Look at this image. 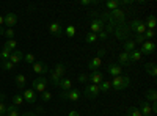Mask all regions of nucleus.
<instances>
[{
	"label": "nucleus",
	"mask_w": 157,
	"mask_h": 116,
	"mask_svg": "<svg viewBox=\"0 0 157 116\" xmlns=\"http://www.w3.org/2000/svg\"><path fill=\"white\" fill-rule=\"evenodd\" d=\"M130 83V79L127 75H118L112 80V88L116 89V91H121V89H126Z\"/></svg>",
	"instance_id": "1"
},
{
	"label": "nucleus",
	"mask_w": 157,
	"mask_h": 116,
	"mask_svg": "<svg viewBox=\"0 0 157 116\" xmlns=\"http://www.w3.org/2000/svg\"><path fill=\"white\" fill-rule=\"evenodd\" d=\"M82 96H83V94H82L80 89L72 88V89H69V91H63V93L60 94V99H61V100H72V102H78Z\"/></svg>",
	"instance_id": "2"
},
{
	"label": "nucleus",
	"mask_w": 157,
	"mask_h": 116,
	"mask_svg": "<svg viewBox=\"0 0 157 116\" xmlns=\"http://www.w3.org/2000/svg\"><path fill=\"white\" fill-rule=\"evenodd\" d=\"M113 33H115V36L118 38V39H124V41H127V38H129V35H130V28H129V24H121V25H116L115 27V30H113Z\"/></svg>",
	"instance_id": "3"
},
{
	"label": "nucleus",
	"mask_w": 157,
	"mask_h": 116,
	"mask_svg": "<svg viewBox=\"0 0 157 116\" xmlns=\"http://www.w3.org/2000/svg\"><path fill=\"white\" fill-rule=\"evenodd\" d=\"M33 91H38V93H44L46 88H47V77L44 75H39L38 79L33 80Z\"/></svg>",
	"instance_id": "4"
},
{
	"label": "nucleus",
	"mask_w": 157,
	"mask_h": 116,
	"mask_svg": "<svg viewBox=\"0 0 157 116\" xmlns=\"http://www.w3.org/2000/svg\"><path fill=\"white\" fill-rule=\"evenodd\" d=\"M129 28L130 32H135V35H143L146 32V27H145V22L140 21V19H135L129 24Z\"/></svg>",
	"instance_id": "5"
},
{
	"label": "nucleus",
	"mask_w": 157,
	"mask_h": 116,
	"mask_svg": "<svg viewBox=\"0 0 157 116\" xmlns=\"http://www.w3.org/2000/svg\"><path fill=\"white\" fill-rule=\"evenodd\" d=\"M110 16H112V19H113L115 25H121V24H124V22H126V13H124L121 8L110 11Z\"/></svg>",
	"instance_id": "6"
},
{
	"label": "nucleus",
	"mask_w": 157,
	"mask_h": 116,
	"mask_svg": "<svg viewBox=\"0 0 157 116\" xmlns=\"http://www.w3.org/2000/svg\"><path fill=\"white\" fill-rule=\"evenodd\" d=\"M101 91H99V85H86L85 86V89L82 91V94H85V97H88V99H94V97H98V94H99Z\"/></svg>",
	"instance_id": "7"
},
{
	"label": "nucleus",
	"mask_w": 157,
	"mask_h": 116,
	"mask_svg": "<svg viewBox=\"0 0 157 116\" xmlns=\"http://www.w3.org/2000/svg\"><path fill=\"white\" fill-rule=\"evenodd\" d=\"M90 28H91V33H99L102 32L104 28H105V22H104L101 17H93V21H91L90 24Z\"/></svg>",
	"instance_id": "8"
},
{
	"label": "nucleus",
	"mask_w": 157,
	"mask_h": 116,
	"mask_svg": "<svg viewBox=\"0 0 157 116\" xmlns=\"http://www.w3.org/2000/svg\"><path fill=\"white\" fill-rule=\"evenodd\" d=\"M32 69L36 72V74H41V75H47L49 74V66H46V63H43V61H35L33 64H32Z\"/></svg>",
	"instance_id": "9"
},
{
	"label": "nucleus",
	"mask_w": 157,
	"mask_h": 116,
	"mask_svg": "<svg viewBox=\"0 0 157 116\" xmlns=\"http://www.w3.org/2000/svg\"><path fill=\"white\" fill-rule=\"evenodd\" d=\"M154 50H155V43L145 41L143 46H141V49H140V54L141 55H151V54H154Z\"/></svg>",
	"instance_id": "10"
},
{
	"label": "nucleus",
	"mask_w": 157,
	"mask_h": 116,
	"mask_svg": "<svg viewBox=\"0 0 157 116\" xmlns=\"http://www.w3.org/2000/svg\"><path fill=\"white\" fill-rule=\"evenodd\" d=\"M3 22L8 28H13L14 25L17 24V16H16V13H6V14L3 16Z\"/></svg>",
	"instance_id": "11"
},
{
	"label": "nucleus",
	"mask_w": 157,
	"mask_h": 116,
	"mask_svg": "<svg viewBox=\"0 0 157 116\" xmlns=\"http://www.w3.org/2000/svg\"><path fill=\"white\" fill-rule=\"evenodd\" d=\"M107 72L113 77H118V75H123V66L118 63H110L107 66Z\"/></svg>",
	"instance_id": "12"
},
{
	"label": "nucleus",
	"mask_w": 157,
	"mask_h": 116,
	"mask_svg": "<svg viewBox=\"0 0 157 116\" xmlns=\"http://www.w3.org/2000/svg\"><path fill=\"white\" fill-rule=\"evenodd\" d=\"M138 108L141 111V116H152V110H151V105H149L148 100H141Z\"/></svg>",
	"instance_id": "13"
},
{
	"label": "nucleus",
	"mask_w": 157,
	"mask_h": 116,
	"mask_svg": "<svg viewBox=\"0 0 157 116\" xmlns=\"http://www.w3.org/2000/svg\"><path fill=\"white\" fill-rule=\"evenodd\" d=\"M24 100L29 102V104H35L36 102V93L33 89H24V94H22Z\"/></svg>",
	"instance_id": "14"
},
{
	"label": "nucleus",
	"mask_w": 157,
	"mask_h": 116,
	"mask_svg": "<svg viewBox=\"0 0 157 116\" xmlns=\"http://www.w3.org/2000/svg\"><path fill=\"white\" fill-rule=\"evenodd\" d=\"M22 60H24V54H22V50H13L11 55H10V61L16 66V64H17V63H21Z\"/></svg>",
	"instance_id": "15"
},
{
	"label": "nucleus",
	"mask_w": 157,
	"mask_h": 116,
	"mask_svg": "<svg viewBox=\"0 0 157 116\" xmlns=\"http://www.w3.org/2000/svg\"><path fill=\"white\" fill-rule=\"evenodd\" d=\"M90 77V80L93 82V85H101L104 82V74L99 72V71H93V74L88 75Z\"/></svg>",
	"instance_id": "16"
},
{
	"label": "nucleus",
	"mask_w": 157,
	"mask_h": 116,
	"mask_svg": "<svg viewBox=\"0 0 157 116\" xmlns=\"http://www.w3.org/2000/svg\"><path fill=\"white\" fill-rule=\"evenodd\" d=\"M49 32L54 35V36H57V38H60V35H61V24L60 22H52L50 25H49Z\"/></svg>",
	"instance_id": "17"
},
{
	"label": "nucleus",
	"mask_w": 157,
	"mask_h": 116,
	"mask_svg": "<svg viewBox=\"0 0 157 116\" xmlns=\"http://www.w3.org/2000/svg\"><path fill=\"white\" fill-rule=\"evenodd\" d=\"M58 88H61L63 91H69V89H72V80L63 77V79L60 80V83H58Z\"/></svg>",
	"instance_id": "18"
},
{
	"label": "nucleus",
	"mask_w": 157,
	"mask_h": 116,
	"mask_svg": "<svg viewBox=\"0 0 157 116\" xmlns=\"http://www.w3.org/2000/svg\"><path fill=\"white\" fill-rule=\"evenodd\" d=\"M101 64H102V60H101V57H94V58H91L90 61H88V68L91 69V71H96L99 66H101Z\"/></svg>",
	"instance_id": "19"
},
{
	"label": "nucleus",
	"mask_w": 157,
	"mask_h": 116,
	"mask_svg": "<svg viewBox=\"0 0 157 116\" xmlns=\"http://www.w3.org/2000/svg\"><path fill=\"white\" fill-rule=\"evenodd\" d=\"M63 79V77L61 75H58L57 72H54V69H50L49 71V80L52 82V83H54L55 86H58V83H60V80Z\"/></svg>",
	"instance_id": "20"
},
{
	"label": "nucleus",
	"mask_w": 157,
	"mask_h": 116,
	"mask_svg": "<svg viewBox=\"0 0 157 116\" xmlns=\"http://www.w3.org/2000/svg\"><path fill=\"white\" fill-rule=\"evenodd\" d=\"M155 25H157L155 16H154V14L148 16V19H146V22H145V27H146V30H154V28H155Z\"/></svg>",
	"instance_id": "21"
},
{
	"label": "nucleus",
	"mask_w": 157,
	"mask_h": 116,
	"mask_svg": "<svg viewBox=\"0 0 157 116\" xmlns=\"http://www.w3.org/2000/svg\"><path fill=\"white\" fill-rule=\"evenodd\" d=\"M5 114H6V116H21V111L17 110L16 105L10 104V105H6V113H5Z\"/></svg>",
	"instance_id": "22"
},
{
	"label": "nucleus",
	"mask_w": 157,
	"mask_h": 116,
	"mask_svg": "<svg viewBox=\"0 0 157 116\" xmlns=\"http://www.w3.org/2000/svg\"><path fill=\"white\" fill-rule=\"evenodd\" d=\"M141 57H143V55L140 54V50L135 49V50H132V52L129 54V61H130V63H137V61L141 60Z\"/></svg>",
	"instance_id": "23"
},
{
	"label": "nucleus",
	"mask_w": 157,
	"mask_h": 116,
	"mask_svg": "<svg viewBox=\"0 0 157 116\" xmlns=\"http://www.w3.org/2000/svg\"><path fill=\"white\" fill-rule=\"evenodd\" d=\"M137 49V44L132 41V39H127L126 43H124V47H123V50L124 52H127V54H130L132 50H135Z\"/></svg>",
	"instance_id": "24"
},
{
	"label": "nucleus",
	"mask_w": 157,
	"mask_h": 116,
	"mask_svg": "<svg viewBox=\"0 0 157 116\" xmlns=\"http://www.w3.org/2000/svg\"><path fill=\"white\" fill-rule=\"evenodd\" d=\"M145 71H146L149 75L155 77V75H157V68H155V63H146V64H145Z\"/></svg>",
	"instance_id": "25"
},
{
	"label": "nucleus",
	"mask_w": 157,
	"mask_h": 116,
	"mask_svg": "<svg viewBox=\"0 0 157 116\" xmlns=\"http://www.w3.org/2000/svg\"><path fill=\"white\" fill-rule=\"evenodd\" d=\"M25 83H27V77L22 75V74L16 75V85H17V88H19V89L25 88Z\"/></svg>",
	"instance_id": "26"
},
{
	"label": "nucleus",
	"mask_w": 157,
	"mask_h": 116,
	"mask_svg": "<svg viewBox=\"0 0 157 116\" xmlns=\"http://www.w3.org/2000/svg\"><path fill=\"white\" fill-rule=\"evenodd\" d=\"M118 60H120V63L123 64V66H129V64H130V61H129V54H127V52H121L120 57H118ZM120 63H118V64H120Z\"/></svg>",
	"instance_id": "27"
},
{
	"label": "nucleus",
	"mask_w": 157,
	"mask_h": 116,
	"mask_svg": "<svg viewBox=\"0 0 157 116\" xmlns=\"http://www.w3.org/2000/svg\"><path fill=\"white\" fill-rule=\"evenodd\" d=\"M146 99H148V102H155L157 100V91L154 88H149L146 91Z\"/></svg>",
	"instance_id": "28"
},
{
	"label": "nucleus",
	"mask_w": 157,
	"mask_h": 116,
	"mask_svg": "<svg viewBox=\"0 0 157 116\" xmlns=\"http://www.w3.org/2000/svg\"><path fill=\"white\" fill-rule=\"evenodd\" d=\"M10 55H11V50H10L8 47H5V46H3V49L0 50V60H2V61L10 60Z\"/></svg>",
	"instance_id": "29"
},
{
	"label": "nucleus",
	"mask_w": 157,
	"mask_h": 116,
	"mask_svg": "<svg viewBox=\"0 0 157 116\" xmlns=\"http://www.w3.org/2000/svg\"><path fill=\"white\" fill-rule=\"evenodd\" d=\"M98 41V35L96 33H86L85 35V43H88V44H93V43H96Z\"/></svg>",
	"instance_id": "30"
},
{
	"label": "nucleus",
	"mask_w": 157,
	"mask_h": 116,
	"mask_svg": "<svg viewBox=\"0 0 157 116\" xmlns=\"http://www.w3.org/2000/svg\"><path fill=\"white\" fill-rule=\"evenodd\" d=\"M110 88H112V82H109V80H104V82L99 85V91H101V93H107Z\"/></svg>",
	"instance_id": "31"
},
{
	"label": "nucleus",
	"mask_w": 157,
	"mask_h": 116,
	"mask_svg": "<svg viewBox=\"0 0 157 116\" xmlns=\"http://www.w3.org/2000/svg\"><path fill=\"white\" fill-rule=\"evenodd\" d=\"M105 6H107L110 11H113V9H118V8H120L121 3L116 2V0H109V2H105Z\"/></svg>",
	"instance_id": "32"
},
{
	"label": "nucleus",
	"mask_w": 157,
	"mask_h": 116,
	"mask_svg": "<svg viewBox=\"0 0 157 116\" xmlns=\"http://www.w3.org/2000/svg\"><path fill=\"white\" fill-rule=\"evenodd\" d=\"M64 71H66V68H64V64L63 63H57L55 64V68H54V72H57L58 75H64Z\"/></svg>",
	"instance_id": "33"
},
{
	"label": "nucleus",
	"mask_w": 157,
	"mask_h": 116,
	"mask_svg": "<svg viewBox=\"0 0 157 116\" xmlns=\"http://www.w3.org/2000/svg\"><path fill=\"white\" fill-rule=\"evenodd\" d=\"M0 66H2V69H5V71H13V69H14V64H13L10 60L2 61V63H0Z\"/></svg>",
	"instance_id": "34"
},
{
	"label": "nucleus",
	"mask_w": 157,
	"mask_h": 116,
	"mask_svg": "<svg viewBox=\"0 0 157 116\" xmlns=\"http://www.w3.org/2000/svg\"><path fill=\"white\" fill-rule=\"evenodd\" d=\"M11 100H13V102H11L13 105L19 107V105H22V102H24V97H22V94H16V96H13V99H11Z\"/></svg>",
	"instance_id": "35"
},
{
	"label": "nucleus",
	"mask_w": 157,
	"mask_h": 116,
	"mask_svg": "<svg viewBox=\"0 0 157 116\" xmlns=\"http://www.w3.org/2000/svg\"><path fill=\"white\" fill-rule=\"evenodd\" d=\"M3 99H5V94L2 93L0 94V116H3L6 113V104L3 102Z\"/></svg>",
	"instance_id": "36"
},
{
	"label": "nucleus",
	"mask_w": 157,
	"mask_h": 116,
	"mask_svg": "<svg viewBox=\"0 0 157 116\" xmlns=\"http://www.w3.org/2000/svg\"><path fill=\"white\" fill-rule=\"evenodd\" d=\"M75 27H74V25H68V27H66V30H64V33H66V36L68 38H74L75 36Z\"/></svg>",
	"instance_id": "37"
},
{
	"label": "nucleus",
	"mask_w": 157,
	"mask_h": 116,
	"mask_svg": "<svg viewBox=\"0 0 157 116\" xmlns=\"http://www.w3.org/2000/svg\"><path fill=\"white\" fill-rule=\"evenodd\" d=\"M126 114H127V116H141V111H140V108H137V107H130Z\"/></svg>",
	"instance_id": "38"
},
{
	"label": "nucleus",
	"mask_w": 157,
	"mask_h": 116,
	"mask_svg": "<svg viewBox=\"0 0 157 116\" xmlns=\"http://www.w3.org/2000/svg\"><path fill=\"white\" fill-rule=\"evenodd\" d=\"M5 47H8L11 52H13V50H16V49H17V43H16L14 39H8V41L5 43Z\"/></svg>",
	"instance_id": "39"
},
{
	"label": "nucleus",
	"mask_w": 157,
	"mask_h": 116,
	"mask_svg": "<svg viewBox=\"0 0 157 116\" xmlns=\"http://www.w3.org/2000/svg\"><path fill=\"white\" fill-rule=\"evenodd\" d=\"M24 61L33 64V63H35V55H33V54H25V55H24Z\"/></svg>",
	"instance_id": "40"
},
{
	"label": "nucleus",
	"mask_w": 157,
	"mask_h": 116,
	"mask_svg": "<svg viewBox=\"0 0 157 116\" xmlns=\"http://www.w3.org/2000/svg\"><path fill=\"white\" fill-rule=\"evenodd\" d=\"M135 44H143V43H145L146 39H145V36H143V35H135V39H132Z\"/></svg>",
	"instance_id": "41"
},
{
	"label": "nucleus",
	"mask_w": 157,
	"mask_h": 116,
	"mask_svg": "<svg viewBox=\"0 0 157 116\" xmlns=\"http://www.w3.org/2000/svg\"><path fill=\"white\" fill-rule=\"evenodd\" d=\"M41 99H43L44 102H49V100L52 99V93H50V91H44V93H41Z\"/></svg>",
	"instance_id": "42"
},
{
	"label": "nucleus",
	"mask_w": 157,
	"mask_h": 116,
	"mask_svg": "<svg viewBox=\"0 0 157 116\" xmlns=\"http://www.w3.org/2000/svg\"><path fill=\"white\" fill-rule=\"evenodd\" d=\"M107 36H109V33H107L105 30H102V32H99V33H98V39L105 41V39H107Z\"/></svg>",
	"instance_id": "43"
},
{
	"label": "nucleus",
	"mask_w": 157,
	"mask_h": 116,
	"mask_svg": "<svg viewBox=\"0 0 157 116\" xmlns=\"http://www.w3.org/2000/svg\"><path fill=\"white\" fill-rule=\"evenodd\" d=\"M3 35L8 38V39H13V38H14V30H13V28H6Z\"/></svg>",
	"instance_id": "44"
},
{
	"label": "nucleus",
	"mask_w": 157,
	"mask_h": 116,
	"mask_svg": "<svg viewBox=\"0 0 157 116\" xmlns=\"http://www.w3.org/2000/svg\"><path fill=\"white\" fill-rule=\"evenodd\" d=\"M154 35H155L154 30H146L145 33H143V36H145V39H146V41L149 39V38H154Z\"/></svg>",
	"instance_id": "45"
},
{
	"label": "nucleus",
	"mask_w": 157,
	"mask_h": 116,
	"mask_svg": "<svg viewBox=\"0 0 157 116\" xmlns=\"http://www.w3.org/2000/svg\"><path fill=\"white\" fill-rule=\"evenodd\" d=\"M96 3H99V2H96V0H82V2H80V5H82V6H88V5H96Z\"/></svg>",
	"instance_id": "46"
},
{
	"label": "nucleus",
	"mask_w": 157,
	"mask_h": 116,
	"mask_svg": "<svg viewBox=\"0 0 157 116\" xmlns=\"http://www.w3.org/2000/svg\"><path fill=\"white\" fill-rule=\"evenodd\" d=\"M78 82H80V83H86L88 80H90V77L86 75V74H80V75H78V79H77Z\"/></svg>",
	"instance_id": "47"
},
{
	"label": "nucleus",
	"mask_w": 157,
	"mask_h": 116,
	"mask_svg": "<svg viewBox=\"0 0 157 116\" xmlns=\"http://www.w3.org/2000/svg\"><path fill=\"white\" fill-rule=\"evenodd\" d=\"M3 25H5V22H3V16H0V35H3V33H5Z\"/></svg>",
	"instance_id": "48"
},
{
	"label": "nucleus",
	"mask_w": 157,
	"mask_h": 116,
	"mask_svg": "<svg viewBox=\"0 0 157 116\" xmlns=\"http://www.w3.org/2000/svg\"><path fill=\"white\" fill-rule=\"evenodd\" d=\"M39 108V107H38ZM38 111V110H36ZM36 111H27V113H21V116H38V113Z\"/></svg>",
	"instance_id": "49"
},
{
	"label": "nucleus",
	"mask_w": 157,
	"mask_h": 116,
	"mask_svg": "<svg viewBox=\"0 0 157 116\" xmlns=\"http://www.w3.org/2000/svg\"><path fill=\"white\" fill-rule=\"evenodd\" d=\"M68 116H80V113H78L77 110H71V111L68 113Z\"/></svg>",
	"instance_id": "50"
},
{
	"label": "nucleus",
	"mask_w": 157,
	"mask_h": 116,
	"mask_svg": "<svg viewBox=\"0 0 157 116\" xmlns=\"http://www.w3.org/2000/svg\"><path fill=\"white\" fill-rule=\"evenodd\" d=\"M104 55H105V49H99V52H98V57H104Z\"/></svg>",
	"instance_id": "51"
}]
</instances>
